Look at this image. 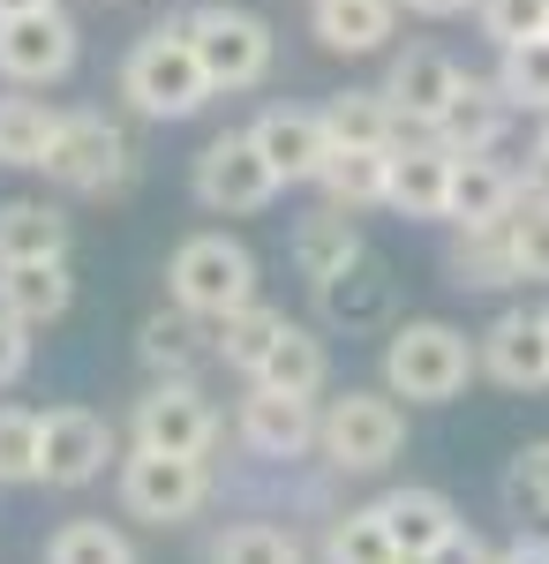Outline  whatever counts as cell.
Masks as SVG:
<instances>
[{
    "instance_id": "obj_39",
    "label": "cell",
    "mask_w": 549,
    "mask_h": 564,
    "mask_svg": "<svg viewBox=\"0 0 549 564\" xmlns=\"http://www.w3.org/2000/svg\"><path fill=\"white\" fill-rule=\"evenodd\" d=\"M505 226H512V257H519V279H542V286H549V204H542V196H519Z\"/></svg>"
},
{
    "instance_id": "obj_41",
    "label": "cell",
    "mask_w": 549,
    "mask_h": 564,
    "mask_svg": "<svg viewBox=\"0 0 549 564\" xmlns=\"http://www.w3.org/2000/svg\"><path fill=\"white\" fill-rule=\"evenodd\" d=\"M437 564H505V550H489L482 534H466V527H460V534L437 550Z\"/></svg>"
},
{
    "instance_id": "obj_43",
    "label": "cell",
    "mask_w": 549,
    "mask_h": 564,
    "mask_svg": "<svg viewBox=\"0 0 549 564\" xmlns=\"http://www.w3.org/2000/svg\"><path fill=\"white\" fill-rule=\"evenodd\" d=\"M407 15H429V23H452V15H474V0H399Z\"/></svg>"
},
{
    "instance_id": "obj_30",
    "label": "cell",
    "mask_w": 549,
    "mask_h": 564,
    "mask_svg": "<svg viewBox=\"0 0 549 564\" xmlns=\"http://www.w3.org/2000/svg\"><path fill=\"white\" fill-rule=\"evenodd\" d=\"M316 113H324V135L332 143H362V151H391L407 135V121L391 113L384 90H338L332 106H316Z\"/></svg>"
},
{
    "instance_id": "obj_11",
    "label": "cell",
    "mask_w": 549,
    "mask_h": 564,
    "mask_svg": "<svg viewBox=\"0 0 549 564\" xmlns=\"http://www.w3.org/2000/svg\"><path fill=\"white\" fill-rule=\"evenodd\" d=\"M136 444L143 452H181V459H212L218 406L189 377H159V384L136 399Z\"/></svg>"
},
{
    "instance_id": "obj_14",
    "label": "cell",
    "mask_w": 549,
    "mask_h": 564,
    "mask_svg": "<svg viewBox=\"0 0 549 564\" xmlns=\"http://www.w3.org/2000/svg\"><path fill=\"white\" fill-rule=\"evenodd\" d=\"M452 204V151L437 135H399L391 143V174H384V212L399 218H444Z\"/></svg>"
},
{
    "instance_id": "obj_22",
    "label": "cell",
    "mask_w": 549,
    "mask_h": 564,
    "mask_svg": "<svg viewBox=\"0 0 549 564\" xmlns=\"http://www.w3.org/2000/svg\"><path fill=\"white\" fill-rule=\"evenodd\" d=\"M68 302H76V271H68V257L0 263V308H8V316H23L31 332H39V324H61Z\"/></svg>"
},
{
    "instance_id": "obj_35",
    "label": "cell",
    "mask_w": 549,
    "mask_h": 564,
    "mask_svg": "<svg viewBox=\"0 0 549 564\" xmlns=\"http://www.w3.org/2000/svg\"><path fill=\"white\" fill-rule=\"evenodd\" d=\"M505 505L519 512V520H549V436H535V444H519V452H512Z\"/></svg>"
},
{
    "instance_id": "obj_38",
    "label": "cell",
    "mask_w": 549,
    "mask_h": 564,
    "mask_svg": "<svg viewBox=\"0 0 549 564\" xmlns=\"http://www.w3.org/2000/svg\"><path fill=\"white\" fill-rule=\"evenodd\" d=\"M474 23H482V39L505 53V45L549 31V0H474Z\"/></svg>"
},
{
    "instance_id": "obj_24",
    "label": "cell",
    "mask_w": 549,
    "mask_h": 564,
    "mask_svg": "<svg viewBox=\"0 0 549 564\" xmlns=\"http://www.w3.org/2000/svg\"><path fill=\"white\" fill-rule=\"evenodd\" d=\"M512 204H519V174H512L497 151H489V159H452V204H444V218H452V226H489V218H512Z\"/></svg>"
},
{
    "instance_id": "obj_6",
    "label": "cell",
    "mask_w": 549,
    "mask_h": 564,
    "mask_svg": "<svg viewBox=\"0 0 549 564\" xmlns=\"http://www.w3.org/2000/svg\"><path fill=\"white\" fill-rule=\"evenodd\" d=\"M189 39H196V61H204L212 90H256L271 76V61H279L271 23L256 8H234V0H204L189 15Z\"/></svg>"
},
{
    "instance_id": "obj_4",
    "label": "cell",
    "mask_w": 549,
    "mask_h": 564,
    "mask_svg": "<svg viewBox=\"0 0 549 564\" xmlns=\"http://www.w3.org/2000/svg\"><path fill=\"white\" fill-rule=\"evenodd\" d=\"M53 188H68V196H121L128 174H136V143H128L106 113H61V129H53V151H45L39 166Z\"/></svg>"
},
{
    "instance_id": "obj_34",
    "label": "cell",
    "mask_w": 549,
    "mask_h": 564,
    "mask_svg": "<svg viewBox=\"0 0 549 564\" xmlns=\"http://www.w3.org/2000/svg\"><path fill=\"white\" fill-rule=\"evenodd\" d=\"M212 564H301V550H294V534H287V527L241 520V527H226V534L212 542Z\"/></svg>"
},
{
    "instance_id": "obj_44",
    "label": "cell",
    "mask_w": 549,
    "mask_h": 564,
    "mask_svg": "<svg viewBox=\"0 0 549 564\" xmlns=\"http://www.w3.org/2000/svg\"><path fill=\"white\" fill-rule=\"evenodd\" d=\"M505 564H549V542H542V534H527V542H512V550H505Z\"/></svg>"
},
{
    "instance_id": "obj_29",
    "label": "cell",
    "mask_w": 549,
    "mask_h": 564,
    "mask_svg": "<svg viewBox=\"0 0 549 564\" xmlns=\"http://www.w3.org/2000/svg\"><path fill=\"white\" fill-rule=\"evenodd\" d=\"M53 129H61V113L31 98V90H8L0 98V166H15V174H39L45 151H53Z\"/></svg>"
},
{
    "instance_id": "obj_21",
    "label": "cell",
    "mask_w": 549,
    "mask_h": 564,
    "mask_svg": "<svg viewBox=\"0 0 549 564\" xmlns=\"http://www.w3.org/2000/svg\"><path fill=\"white\" fill-rule=\"evenodd\" d=\"M316 308H324L332 324H346V332H377L384 316H391V271H384V263L362 249L346 271L316 279Z\"/></svg>"
},
{
    "instance_id": "obj_27",
    "label": "cell",
    "mask_w": 549,
    "mask_h": 564,
    "mask_svg": "<svg viewBox=\"0 0 549 564\" xmlns=\"http://www.w3.org/2000/svg\"><path fill=\"white\" fill-rule=\"evenodd\" d=\"M384 174H391V151L332 143V151H324L316 188H324V204H338V212H377V204H384Z\"/></svg>"
},
{
    "instance_id": "obj_26",
    "label": "cell",
    "mask_w": 549,
    "mask_h": 564,
    "mask_svg": "<svg viewBox=\"0 0 549 564\" xmlns=\"http://www.w3.org/2000/svg\"><path fill=\"white\" fill-rule=\"evenodd\" d=\"M362 249H369L362 226H354V212H338V204H324L316 218H301V226H294V271L309 279V286L332 279V271H346Z\"/></svg>"
},
{
    "instance_id": "obj_12",
    "label": "cell",
    "mask_w": 549,
    "mask_h": 564,
    "mask_svg": "<svg viewBox=\"0 0 549 564\" xmlns=\"http://www.w3.org/2000/svg\"><path fill=\"white\" fill-rule=\"evenodd\" d=\"M512 121H519V106L497 90V76H460V90L444 98V113L429 121V135H437L452 159H489L512 135Z\"/></svg>"
},
{
    "instance_id": "obj_36",
    "label": "cell",
    "mask_w": 549,
    "mask_h": 564,
    "mask_svg": "<svg viewBox=\"0 0 549 564\" xmlns=\"http://www.w3.org/2000/svg\"><path fill=\"white\" fill-rule=\"evenodd\" d=\"M45 564H136V557H128V542L106 520H68L45 542Z\"/></svg>"
},
{
    "instance_id": "obj_40",
    "label": "cell",
    "mask_w": 549,
    "mask_h": 564,
    "mask_svg": "<svg viewBox=\"0 0 549 564\" xmlns=\"http://www.w3.org/2000/svg\"><path fill=\"white\" fill-rule=\"evenodd\" d=\"M23 377H31V324L0 308V391L23 384Z\"/></svg>"
},
{
    "instance_id": "obj_47",
    "label": "cell",
    "mask_w": 549,
    "mask_h": 564,
    "mask_svg": "<svg viewBox=\"0 0 549 564\" xmlns=\"http://www.w3.org/2000/svg\"><path fill=\"white\" fill-rule=\"evenodd\" d=\"M391 564H437V557H415V550H399V557H391Z\"/></svg>"
},
{
    "instance_id": "obj_48",
    "label": "cell",
    "mask_w": 549,
    "mask_h": 564,
    "mask_svg": "<svg viewBox=\"0 0 549 564\" xmlns=\"http://www.w3.org/2000/svg\"><path fill=\"white\" fill-rule=\"evenodd\" d=\"M542 332H549V308H542Z\"/></svg>"
},
{
    "instance_id": "obj_19",
    "label": "cell",
    "mask_w": 549,
    "mask_h": 564,
    "mask_svg": "<svg viewBox=\"0 0 549 564\" xmlns=\"http://www.w3.org/2000/svg\"><path fill=\"white\" fill-rule=\"evenodd\" d=\"M384 520V534L399 542V550H415V557H437L452 534H460V505L444 497V489H422V481H407V489H384L377 505H369Z\"/></svg>"
},
{
    "instance_id": "obj_10",
    "label": "cell",
    "mask_w": 549,
    "mask_h": 564,
    "mask_svg": "<svg viewBox=\"0 0 549 564\" xmlns=\"http://www.w3.org/2000/svg\"><path fill=\"white\" fill-rule=\"evenodd\" d=\"M114 452H121V436H114L106 414H90V406L39 414V481L45 489H90L114 467Z\"/></svg>"
},
{
    "instance_id": "obj_1",
    "label": "cell",
    "mask_w": 549,
    "mask_h": 564,
    "mask_svg": "<svg viewBox=\"0 0 549 564\" xmlns=\"http://www.w3.org/2000/svg\"><path fill=\"white\" fill-rule=\"evenodd\" d=\"M474 339L444 316H407L384 332V391L407 406H452L474 384Z\"/></svg>"
},
{
    "instance_id": "obj_15",
    "label": "cell",
    "mask_w": 549,
    "mask_h": 564,
    "mask_svg": "<svg viewBox=\"0 0 549 564\" xmlns=\"http://www.w3.org/2000/svg\"><path fill=\"white\" fill-rule=\"evenodd\" d=\"M474 361L482 377H497L505 391H542L549 384V332L542 308H505L482 339H474Z\"/></svg>"
},
{
    "instance_id": "obj_37",
    "label": "cell",
    "mask_w": 549,
    "mask_h": 564,
    "mask_svg": "<svg viewBox=\"0 0 549 564\" xmlns=\"http://www.w3.org/2000/svg\"><path fill=\"white\" fill-rule=\"evenodd\" d=\"M39 481V414L31 406H0V489Z\"/></svg>"
},
{
    "instance_id": "obj_23",
    "label": "cell",
    "mask_w": 549,
    "mask_h": 564,
    "mask_svg": "<svg viewBox=\"0 0 549 564\" xmlns=\"http://www.w3.org/2000/svg\"><path fill=\"white\" fill-rule=\"evenodd\" d=\"M309 31L332 53H384L399 31V0H309Z\"/></svg>"
},
{
    "instance_id": "obj_18",
    "label": "cell",
    "mask_w": 549,
    "mask_h": 564,
    "mask_svg": "<svg viewBox=\"0 0 549 564\" xmlns=\"http://www.w3.org/2000/svg\"><path fill=\"white\" fill-rule=\"evenodd\" d=\"M136 354H143V369H151V377H189V384H196V369L218 361V324L173 302V308H159V316H143Z\"/></svg>"
},
{
    "instance_id": "obj_28",
    "label": "cell",
    "mask_w": 549,
    "mask_h": 564,
    "mask_svg": "<svg viewBox=\"0 0 549 564\" xmlns=\"http://www.w3.org/2000/svg\"><path fill=\"white\" fill-rule=\"evenodd\" d=\"M249 384H271V391H294V399H316V391L332 384V354H324V339H316L309 324H287V332H279V347L263 354V369H256Z\"/></svg>"
},
{
    "instance_id": "obj_16",
    "label": "cell",
    "mask_w": 549,
    "mask_h": 564,
    "mask_svg": "<svg viewBox=\"0 0 549 564\" xmlns=\"http://www.w3.org/2000/svg\"><path fill=\"white\" fill-rule=\"evenodd\" d=\"M249 135H256V151L271 159V174L287 181V188L324 174L332 135H324V113H316V106H263V113L249 121Z\"/></svg>"
},
{
    "instance_id": "obj_8",
    "label": "cell",
    "mask_w": 549,
    "mask_h": 564,
    "mask_svg": "<svg viewBox=\"0 0 549 564\" xmlns=\"http://www.w3.org/2000/svg\"><path fill=\"white\" fill-rule=\"evenodd\" d=\"M84 61V31L61 15V8H39V15H0V84L8 90H45L68 84Z\"/></svg>"
},
{
    "instance_id": "obj_2",
    "label": "cell",
    "mask_w": 549,
    "mask_h": 564,
    "mask_svg": "<svg viewBox=\"0 0 549 564\" xmlns=\"http://www.w3.org/2000/svg\"><path fill=\"white\" fill-rule=\"evenodd\" d=\"M121 98L143 113V121H189V113H204V106L218 98L212 76H204V61H196L189 15H181V23H151L143 39L128 45Z\"/></svg>"
},
{
    "instance_id": "obj_45",
    "label": "cell",
    "mask_w": 549,
    "mask_h": 564,
    "mask_svg": "<svg viewBox=\"0 0 549 564\" xmlns=\"http://www.w3.org/2000/svg\"><path fill=\"white\" fill-rule=\"evenodd\" d=\"M39 8H61V0H0V15H39Z\"/></svg>"
},
{
    "instance_id": "obj_33",
    "label": "cell",
    "mask_w": 549,
    "mask_h": 564,
    "mask_svg": "<svg viewBox=\"0 0 549 564\" xmlns=\"http://www.w3.org/2000/svg\"><path fill=\"white\" fill-rule=\"evenodd\" d=\"M399 557V542L384 534V520L362 505V512H338L324 527V564H391Z\"/></svg>"
},
{
    "instance_id": "obj_13",
    "label": "cell",
    "mask_w": 549,
    "mask_h": 564,
    "mask_svg": "<svg viewBox=\"0 0 549 564\" xmlns=\"http://www.w3.org/2000/svg\"><path fill=\"white\" fill-rule=\"evenodd\" d=\"M316 422H324V406L294 399V391L249 384V399H241V444L256 459H279V467H294V459L316 452Z\"/></svg>"
},
{
    "instance_id": "obj_7",
    "label": "cell",
    "mask_w": 549,
    "mask_h": 564,
    "mask_svg": "<svg viewBox=\"0 0 549 564\" xmlns=\"http://www.w3.org/2000/svg\"><path fill=\"white\" fill-rule=\"evenodd\" d=\"M212 505V467L181 459V452H128L121 459V512L143 527H181Z\"/></svg>"
},
{
    "instance_id": "obj_3",
    "label": "cell",
    "mask_w": 549,
    "mask_h": 564,
    "mask_svg": "<svg viewBox=\"0 0 549 564\" xmlns=\"http://www.w3.org/2000/svg\"><path fill=\"white\" fill-rule=\"evenodd\" d=\"M316 452L332 475H384L407 452V414L391 391H346L316 422Z\"/></svg>"
},
{
    "instance_id": "obj_42",
    "label": "cell",
    "mask_w": 549,
    "mask_h": 564,
    "mask_svg": "<svg viewBox=\"0 0 549 564\" xmlns=\"http://www.w3.org/2000/svg\"><path fill=\"white\" fill-rule=\"evenodd\" d=\"M512 174H519V196H542V204H549V151H542V143H535L527 166H512Z\"/></svg>"
},
{
    "instance_id": "obj_17",
    "label": "cell",
    "mask_w": 549,
    "mask_h": 564,
    "mask_svg": "<svg viewBox=\"0 0 549 564\" xmlns=\"http://www.w3.org/2000/svg\"><path fill=\"white\" fill-rule=\"evenodd\" d=\"M460 61L452 53H437V45H407V53H391V68H384V98H391V113L407 121V129H429L437 113H444V98L460 90Z\"/></svg>"
},
{
    "instance_id": "obj_9",
    "label": "cell",
    "mask_w": 549,
    "mask_h": 564,
    "mask_svg": "<svg viewBox=\"0 0 549 564\" xmlns=\"http://www.w3.org/2000/svg\"><path fill=\"white\" fill-rule=\"evenodd\" d=\"M279 188H287V181L271 174V159L256 151L249 129H226V135H212V143L196 151V204H204V212H218V218L263 212Z\"/></svg>"
},
{
    "instance_id": "obj_20",
    "label": "cell",
    "mask_w": 549,
    "mask_h": 564,
    "mask_svg": "<svg viewBox=\"0 0 549 564\" xmlns=\"http://www.w3.org/2000/svg\"><path fill=\"white\" fill-rule=\"evenodd\" d=\"M444 271H452V286H466V294H497V286H519L512 226H505V218H489V226H452Z\"/></svg>"
},
{
    "instance_id": "obj_46",
    "label": "cell",
    "mask_w": 549,
    "mask_h": 564,
    "mask_svg": "<svg viewBox=\"0 0 549 564\" xmlns=\"http://www.w3.org/2000/svg\"><path fill=\"white\" fill-rule=\"evenodd\" d=\"M535 143H542V151H549V113H535Z\"/></svg>"
},
{
    "instance_id": "obj_32",
    "label": "cell",
    "mask_w": 549,
    "mask_h": 564,
    "mask_svg": "<svg viewBox=\"0 0 549 564\" xmlns=\"http://www.w3.org/2000/svg\"><path fill=\"white\" fill-rule=\"evenodd\" d=\"M497 90H505L519 113H549V31H542V39L505 45V61H497Z\"/></svg>"
},
{
    "instance_id": "obj_5",
    "label": "cell",
    "mask_w": 549,
    "mask_h": 564,
    "mask_svg": "<svg viewBox=\"0 0 549 564\" xmlns=\"http://www.w3.org/2000/svg\"><path fill=\"white\" fill-rule=\"evenodd\" d=\"M166 294L196 316H234L241 302H256V257L234 234H189L166 257Z\"/></svg>"
},
{
    "instance_id": "obj_31",
    "label": "cell",
    "mask_w": 549,
    "mask_h": 564,
    "mask_svg": "<svg viewBox=\"0 0 549 564\" xmlns=\"http://www.w3.org/2000/svg\"><path fill=\"white\" fill-rule=\"evenodd\" d=\"M279 332H287V308L241 302L234 316H218V361H226L234 377H256V369H263V354L279 347Z\"/></svg>"
},
{
    "instance_id": "obj_25",
    "label": "cell",
    "mask_w": 549,
    "mask_h": 564,
    "mask_svg": "<svg viewBox=\"0 0 549 564\" xmlns=\"http://www.w3.org/2000/svg\"><path fill=\"white\" fill-rule=\"evenodd\" d=\"M68 212H53L39 196H15L0 204V263H45V257H68Z\"/></svg>"
}]
</instances>
